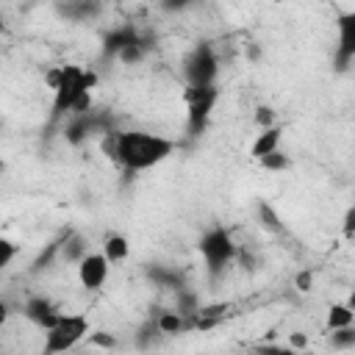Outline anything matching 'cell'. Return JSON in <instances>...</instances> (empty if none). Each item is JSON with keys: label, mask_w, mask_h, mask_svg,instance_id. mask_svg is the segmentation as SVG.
Instances as JSON below:
<instances>
[{"label": "cell", "mask_w": 355, "mask_h": 355, "mask_svg": "<svg viewBox=\"0 0 355 355\" xmlns=\"http://www.w3.org/2000/svg\"><path fill=\"white\" fill-rule=\"evenodd\" d=\"M178 150V141L150 133V130H116L114 164L125 166L128 172H144L164 164Z\"/></svg>", "instance_id": "6da1fadb"}, {"label": "cell", "mask_w": 355, "mask_h": 355, "mask_svg": "<svg viewBox=\"0 0 355 355\" xmlns=\"http://www.w3.org/2000/svg\"><path fill=\"white\" fill-rule=\"evenodd\" d=\"M97 86V75L86 67H78V64H64L61 67V78H58V86L53 89V105H50V122H58L64 116H69L72 105L89 94L92 89Z\"/></svg>", "instance_id": "7a4b0ae2"}, {"label": "cell", "mask_w": 355, "mask_h": 355, "mask_svg": "<svg viewBox=\"0 0 355 355\" xmlns=\"http://www.w3.org/2000/svg\"><path fill=\"white\" fill-rule=\"evenodd\" d=\"M92 333V322L83 313H61V319L44 330V347L42 355H64L69 349H75L83 338H89Z\"/></svg>", "instance_id": "3957f363"}, {"label": "cell", "mask_w": 355, "mask_h": 355, "mask_svg": "<svg viewBox=\"0 0 355 355\" xmlns=\"http://www.w3.org/2000/svg\"><path fill=\"white\" fill-rule=\"evenodd\" d=\"M183 100H186V136L194 141L205 133L211 122V114L219 103V89L216 86H186Z\"/></svg>", "instance_id": "277c9868"}, {"label": "cell", "mask_w": 355, "mask_h": 355, "mask_svg": "<svg viewBox=\"0 0 355 355\" xmlns=\"http://www.w3.org/2000/svg\"><path fill=\"white\" fill-rule=\"evenodd\" d=\"M197 250H200V255H202V261H205V269H208L211 280H216V277L222 275V269H225V266L236 258V252H239V247H236L230 230H225L222 225L208 227V230L200 236Z\"/></svg>", "instance_id": "5b68a950"}, {"label": "cell", "mask_w": 355, "mask_h": 355, "mask_svg": "<svg viewBox=\"0 0 355 355\" xmlns=\"http://www.w3.org/2000/svg\"><path fill=\"white\" fill-rule=\"evenodd\" d=\"M183 75H186L189 86H216L219 58H216L211 42H200L191 47V53L183 61Z\"/></svg>", "instance_id": "8992f818"}, {"label": "cell", "mask_w": 355, "mask_h": 355, "mask_svg": "<svg viewBox=\"0 0 355 355\" xmlns=\"http://www.w3.org/2000/svg\"><path fill=\"white\" fill-rule=\"evenodd\" d=\"M352 61H355V11H347L338 19V44L333 53V67L336 72H347Z\"/></svg>", "instance_id": "52a82bcc"}, {"label": "cell", "mask_w": 355, "mask_h": 355, "mask_svg": "<svg viewBox=\"0 0 355 355\" xmlns=\"http://www.w3.org/2000/svg\"><path fill=\"white\" fill-rule=\"evenodd\" d=\"M108 269H111V263L105 261L103 252H89V255L78 263V280H80V286H83L86 291H97V288L105 286Z\"/></svg>", "instance_id": "ba28073f"}, {"label": "cell", "mask_w": 355, "mask_h": 355, "mask_svg": "<svg viewBox=\"0 0 355 355\" xmlns=\"http://www.w3.org/2000/svg\"><path fill=\"white\" fill-rule=\"evenodd\" d=\"M141 31L133 25V22H125V25H116L111 28L105 36H103V58H116L128 44L139 42Z\"/></svg>", "instance_id": "9c48e42d"}, {"label": "cell", "mask_w": 355, "mask_h": 355, "mask_svg": "<svg viewBox=\"0 0 355 355\" xmlns=\"http://www.w3.org/2000/svg\"><path fill=\"white\" fill-rule=\"evenodd\" d=\"M22 313H25L36 327H42V330H50V327L61 319V311H58L47 297H31V300H25Z\"/></svg>", "instance_id": "30bf717a"}, {"label": "cell", "mask_w": 355, "mask_h": 355, "mask_svg": "<svg viewBox=\"0 0 355 355\" xmlns=\"http://www.w3.org/2000/svg\"><path fill=\"white\" fill-rule=\"evenodd\" d=\"M103 11V6L97 0H67L55 6V14L69 19V22H89Z\"/></svg>", "instance_id": "8fae6325"}, {"label": "cell", "mask_w": 355, "mask_h": 355, "mask_svg": "<svg viewBox=\"0 0 355 355\" xmlns=\"http://www.w3.org/2000/svg\"><path fill=\"white\" fill-rule=\"evenodd\" d=\"M89 255V244L80 233H67L61 236V250H58V261L64 263H80Z\"/></svg>", "instance_id": "7c38bea8"}, {"label": "cell", "mask_w": 355, "mask_h": 355, "mask_svg": "<svg viewBox=\"0 0 355 355\" xmlns=\"http://www.w3.org/2000/svg\"><path fill=\"white\" fill-rule=\"evenodd\" d=\"M280 141H283V128H280V125L266 128V130H261V133L255 136V141H252V147H250V155L258 161V158H263V155L280 150Z\"/></svg>", "instance_id": "4fadbf2b"}, {"label": "cell", "mask_w": 355, "mask_h": 355, "mask_svg": "<svg viewBox=\"0 0 355 355\" xmlns=\"http://www.w3.org/2000/svg\"><path fill=\"white\" fill-rule=\"evenodd\" d=\"M100 252L105 255L108 263H122V261L130 255V241H128L122 233H108V236L103 239V250H100Z\"/></svg>", "instance_id": "5bb4252c"}, {"label": "cell", "mask_w": 355, "mask_h": 355, "mask_svg": "<svg viewBox=\"0 0 355 355\" xmlns=\"http://www.w3.org/2000/svg\"><path fill=\"white\" fill-rule=\"evenodd\" d=\"M153 322H155V327H158L161 336H180V333L189 330V319L180 316V313H175V311H161V313L153 316Z\"/></svg>", "instance_id": "9a60e30c"}, {"label": "cell", "mask_w": 355, "mask_h": 355, "mask_svg": "<svg viewBox=\"0 0 355 355\" xmlns=\"http://www.w3.org/2000/svg\"><path fill=\"white\" fill-rule=\"evenodd\" d=\"M147 277H150L158 288H169V291L183 288V277H180L175 269L161 266V263H150V266H147Z\"/></svg>", "instance_id": "2e32d148"}, {"label": "cell", "mask_w": 355, "mask_h": 355, "mask_svg": "<svg viewBox=\"0 0 355 355\" xmlns=\"http://www.w3.org/2000/svg\"><path fill=\"white\" fill-rule=\"evenodd\" d=\"M355 322V311L349 302H333L327 311V330H341V327H352Z\"/></svg>", "instance_id": "e0dca14e"}, {"label": "cell", "mask_w": 355, "mask_h": 355, "mask_svg": "<svg viewBox=\"0 0 355 355\" xmlns=\"http://www.w3.org/2000/svg\"><path fill=\"white\" fill-rule=\"evenodd\" d=\"M255 216H258L261 227H263V230H269V233H283V230H286V227H283L280 214H277L266 200H258V202H255Z\"/></svg>", "instance_id": "ac0fdd59"}, {"label": "cell", "mask_w": 355, "mask_h": 355, "mask_svg": "<svg viewBox=\"0 0 355 355\" xmlns=\"http://www.w3.org/2000/svg\"><path fill=\"white\" fill-rule=\"evenodd\" d=\"M172 311L189 319V316H194V313L200 311V297H197L191 288H186V286H183V288H178V291H175V308H172Z\"/></svg>", "instance_id": "d6986e66"}, {"label": "cell", "mask_w": 355, "mask_h": 355, "mask_svg": "<svg viewBox=\"0 0 355 355\" xmlns=\"http://www.w3.org/2000/svg\"><path fill=\"white\" fill-rule=\"evenodd\" d=\"M258 166L266 169V172H286V169L291 166V158H288L283 150H275V153L258 158Z\"/></svg>", "instance_id": "ffe728a7"}, {"label": "cell", "mask_w": 355, "mask_h": 355, "mask_svg": "<svg viewBox=\"0 0 355 355\" xmlns=\"http://www.w3.org/2000/svg\"><path fill=\"white\" fill-rule=\"evenodd\" d=\"M58 250H61V239H55V241H50L36 258H33V263H31V272H42V269H47L55 258H58Z\"/></svg>", "instance_id": "44dd1931"}, {"label": "cell", "mask_w": 355, "mask_h": 355, "mask_svg": "<svg viewBox=\"0 0 355 355\" xmlns=\"http://www.w3.org/2000/svg\"><path fill=\"white\" fill-rule=\"evenodd\" d=\"M158 338H161V333H158L155 322H153V319H147V322L136 330V338H133V341H136V347H139V349H150Z\"/></svg>", "instance_id": "7402d4cb"}, {"label": "cell", "mask_w": 355, "mask_h": 355, "mask_svg": "<svg viewBox=\"0 0 355 355\" xmlns=\"http://www.w3.org/2000/svg\"><path fill=\"white\" fill-rule=\"evenodd\" d=\"M330 347L338 352H347L355 347V327H341V330H330Z\"/></svg>", "instance_id": "603a6c76"}, {"label": "cell", "mask_w": 355, "mask_h": 355, "mask_svg": "<svg viewBox=\"0 0 355 355\" xmlns=\"http://www.w3.org/2000/svg\"><path fill=\"white\" fill-rule=\"evenodd\" d=\"M255 125H258L261 130L275 128V125H277V111H275L272 105H258V108H255Z\"/></svg>", "instance_id": "cb8c5ba5"}, {"label": "cell", "mask_w": 355, "mask_h": 355, "mask_svg": "<svg viewBox=\"0 0 355 355\" xmlns=\"http://www.w3.org/2000/svg\"><path fill=\"white\" fill-rule=\"evenodd\" d=\"M17 252H19V247H17L11 239L0 236V272H6V269H8V263L17 258Z\"/></svg>", "instance_id": "d4e9b609"}, {"label": "cell", "mask_w": 355, "mask_h": 355, "mask_svg": "<svg viewBox=\"0 0 355 355\" xmlns=\"http://www.w3.org/2000/svg\"><path fill=\"white\" fill-rule=\"evenodd\" d=\"M294 288L302 291V294L311 291V288H313V272H311V269H300L297 277H294Z\"/></svg>", "instance_id": "484cf974"}, {"label": "cell", "mask_w": 355, "mask_h": 355, "mask_svg": "<svg viewBox=\"0 0 355 355\" xmlns=\"http://www.w3.org/2000/svg\"><path fill=\"white\" fill-rule=\"evenodd\" d=\"M89 341H92V344H97V347H103V349H114V347H116V338H114L111 333H105V330L89 333Z\"/></svg>", "instance_id": "4316f807"}, {"label": "cell", "mask_w": 355, "mask_h": 355, "mask_svg": "<svg viewBox=\"0 0 355 355\" xmlns=\"http://www.w3.org/2000/svg\"><path fill=\"white\" fill-rule=\"evenodd\" d=\"M341 230H344V239H352V236H355V208H352V205L344 211V222H341Z\"/></svg>", "instance_id": "83f0119b"}, {"label": "cell", "mask_w": 355, "mask_h": 355, "mask_svg": "<svg viewBox=\"0 0 355 355\" xmlns=\"http://www.w3.org/2000/svg\"><path fill=\"white\" fill-rule=\"evenodd\" d=\"M288 347L297 349V352L308 349V336H305V333H291V336H288Z\"/></svg>", "instance_id": "f1b7e54d"}, {"label": "cell", "mask_w": 355, "mask_h": 355, "mask_svg": "<svg viewBox=\"0 0 355 355\" xmlns=\"http://www.w3.org/2000/svg\"><path fill=\"white\" fill-rule=\"evenodd\" d=\"M58 78H61V67H50V69L44 72V83H47L50 89L58 86Z\"/></svg>", "instance_id": "f546056e"}, {"label": "cell", "mask_w": 355, "mask_h": 355, "mask_svg": "<svg viewBox=\"0 0 355 355\" xmlns=\"http://www.w3.org/2000/svg\"><path fill=\"white\" fill-rule=\"evenodd\" d=\"M8 316H11V308H8V302H6V300H0V330L6 327Z\"/></svg>", "instance_id": "4dcf8cb0"}, {"label": "cell", "mask_w": 355, "mask_h": 355, "mask_svg": "<svg viewBox=\"0 0 355 355\" xmlns=\"http://www.w3.org/2000/svg\"><path fill=\"white\" fill-rule=\"evenodd\" d=\"M161 8L164 11H180V8H186V3H161Z\"/></svg>", "instance_id": "1f68e13d"}, {"label": "cell", "mask_w": 355, "mask_h": 355, "mask_svg": "<svg viewBox=\"0 0 355 355\" xmlns=\"http://www.w3.org/2000/svg\"><path fill=\"white\" fill-rule=\"evenodd\" d=\"M250 58H252V61H255V58H261V50H258V47H255V44H252V47H250Z\"/></svg>", "instance_id": "d6a6232c"}, {"label": "cell", "mask_w": 355, "mask_h": 355, "mask_svg": "<svg viewBox=\"0 0 355 355\" xmlns=\"http://www.w3.org/2000/svg\"><path fill=\"white\" fill-rule=\"evenodd\" d=\"M300 355H313V352H311V349H302V352H300Z\"/></svg>", "instance_id": "836d02e7"}]
</instances>
